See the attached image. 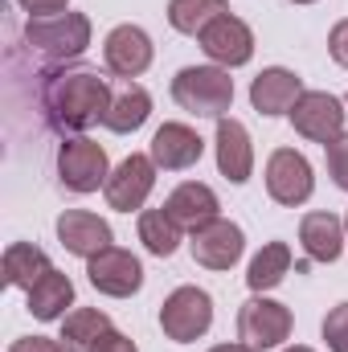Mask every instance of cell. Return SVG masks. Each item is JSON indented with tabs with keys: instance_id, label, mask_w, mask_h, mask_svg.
Listing matches in <instances>:
<instances>
[{
	"instance_id": "obj_25",
	"label": "cell",
	"mask_w": 348,
	"mask_h": 352,
	"mask_svg": "<svg viewBox=\"0 0 348 352\" xmlns=\"http://www.w3.org/2000/svg\"><path fill=\"white\" fill-rule=\"evenodd\" d=\"M230 4L226 0H173L168 4V25L176 33H188V37H201L217 16H226Z\"/></svg>"
},
{
	"instance_id": "obj_24",
	"label": "cell",
	"mask_w": 348,
	"mask_h": 352,
	"mask_svg": "<svg viewBox=\"0 0 348 352\" xmlns=\"http://www.w3.org/2000/svg\"><path fill=\"white\" fill-rule=\"evenodd\" d=\"M140 242L148 246V254L173 258L176 246H180V221L168 209H144L140 213Z\"/></svg>"
},
{
	"instance_id": "obj_6",
	"label": "cell",
	"mask_w": 348,
	"mask_h": 352,
	"mask_svg": "<svg viewBox=\"0 0 348 352\" xmlns=\"http://www.w3.org/2000/svg\"><path fill=\"white\" fill-rule=\"evenodd\" d=\"M266 192H270L274 205H287V209L303 205L316 192V176H312L307 156L295 152V148L270 152V160H266Z\"/></svg>"
},
{
	"instance_id": "obj_19",
	"label": "cell",
	"mask_w": 348,
	"mask_h": 352,
	"mask_svg": "<svg viewBox=\"0 0 348 352\" xmlns=\"http://www.w3.org/2000/svg\"><path fill=\"white\" fill-rule=\"evenodd\" d=\"M299 242L312 263H336L345 250V221L336 213H307L299 221Z\"/></svg>"
},
{
	"instance_id": "obj_30",
	"label": "cell",
	"mask_w": 348,
	"mask_h": 352,
	"mask_svg": "<svg viewBox=\"0 0 348 352\" xmlns=\"http://www.w3.org/2000/svg\"><path fill=\"white\" fill-rule=\"evenodd\" d=\"M8 352H66V344L50 340V336H21V340H12Z\"/></svg>"
},
{
	"instance_id": "obj_8",
	"label": "cell",
	"mask_w": 348,
	"mask_h": 352,
	"mask_svg": "<svg viewBox=\"0 0 348 352\" xmlns=\"http://www.w3.org/2000/svg\"><path fill=\"white\" fill-rule=\"evenodd\" d=\"M58 176L70 192H94L98 184H107L111 164H107V152L102 144H94L87 135H74L58 148Z\"/></svg>"
},
{
	"instance_id": "obj_26",
	"label": "cell",
	"mask_w": 348,
	"mask_h": 352,
	"mask_svg": "<svg viewBox=\"0 0 348 352\" xmlns=\"http://www.w3.org/2000/svg\"><path fill=\"white\" fill-rule=\"evenodd\" d=\"M102 332H111V316L98 311V307H78V311H70L62 320V344H66V352H90V344Z\"/></svg>"
},
{
	"instance_id": "obj_35",
	"label": "cell",
	"mask_w": 348,
	"mask_h": 352,
	"mask_svg": "<svg viewBox=\"0 0 348 352\" xmlns=\"http://www.w3.org/2000/svg\"><path fill=\"white\" fill-rule=\"evenodd\" d=\"M295 4H316V0H295Z\"/></svg>"
},
{
	"instance_id": "obj_32",
	"label": "cell",
	"mask_w": 348,
	"mask_h": 352,
	"mask_svg": "<svg viewBox=\"0 0 348 352\" xmlns=\"http://www.w3.org/2000/svg\"><path fill=\"white\" fill-rule=\"evenodd\" d=\"M29 16H54V12H66L70 0H17Z\"/></svg>"
},
{
	"instance_id": "obj_3",
	"label": "cell",
	"mask_w": 348,
	"mask_h": 352,
	"mask_svg": "<svg viewBox=\"0 0 348 352\" xmlns=\"http://www.w3.org/2000/svg\"><path fill=\"white\" fill-rule=\"evenodd\" d=\"M25 41L54 58V62H66V58H78L87 54L90 45V21L83 12H54V16H29L25 25Z\"/></svg>"
},
{
	"instance_id": "obj_31",
	"label": "cell",
	"mask_w": 348,
	"mask_h": 352,
	"mask_svg": "<svg viewBox=\"0 0 348 352\" xmlns=\"http://www.w3.org/2000/svg\"><path fill=\"white\" fill-rule=\"evenodd\" d=\"M328 50H332V58H336V62L348 70V16L336 25V29H332V33H328Z\"/></svg>"
},
{
	"instance_id": "obj_2",
	"label": "cell",
	"mask_w": 348,
	"mask_h": 352,
	"mask_svg": "<svg viewBox=\"0 0 348 352\" xmlns=\"http://www.w3.org/2000/svg\"><path fill=\"white\" fill-rule=\"evenodd\" d=\"M173 98L188 115L226 119V111L234 107V78L221 66H184L173 78Z\"/></svg>"
},
{
	"instance_id": "obj_12",
	"label": "cell",
	"mask_w": 348,
	"mask_h": 352,
	"mask_svg": "<svg viewBox=\"0 0 348 352\" xmlns=\"http://www.w3.org/2000/svg\"><path fill=\"white\" fill-rule=\"evenodd\" d=\"M102 66L119 78H140L152 66V37L140 25H115L102 41Z\"/></svg>"
},
{
	"instance_id": "obj_21",
	"label": "cell",
	"mask_w": 348,
	"mask_h": 352,
	"mask_svg": "<svg viewBox=\"0 0 348 352\" xmlns=\"http://www.w3.org/2000/svg\"><path fill=\"white\" fill-rule=\"evenodd\" d=\"M29 295V316H37V320H66V307L74 303V283H70V274H62V270H50V274H41L37 278V287L33 291H25Z\"/></svg>"
},
{
	"instance_id": "obj_29",
	"label": "cell",
	"mask_w": 348,
	"mask_h": 352,
	"mask_svg": "<svg viewBox=\"0 0 348 352\" xmlns=\"http://www.w3.org/2000/svg\"><path fill=\"white\" fill-rule=\"evenodd\" d=\"M90 352H140V349H135V340H131V336H123V332H115V328H111V332H102V336L90 344Z\"/></svg>"
},
{
	"instance_id": "obj_27",
	"label": "cell",
	"mask_w": 348,
	"mask_h": 352,
	"mask_svg": "<svg viewBox=\"0 0 348 352\" xmlns=\"http://www.w3.org/2000/svg\"><path fill=\"white\" fill-rule=\"evenodd\" d=\"M324 340H328L332 352H348V303L332 307L324 316Z\"/></svg>"
},
{
	"instance_id": "obj_13",
	"label": "cell",
	"mask_w": 348,
	"mask_h": 352,
	"mask_svg": "<svg viewBox=\"0 0 348 352\" xmlns=\"http://www.w3.org/2000/svg\"><path fill=\"white\" fill-rule=\"evenodd\" d=\"M188 246H193V258L201 266H209V270H230V266L242 258V250H246V234H242L238 221L217 217V221L193 230V242H188Z\"/></svg>"
},
{
	"instance_id": "obj_14",
	"label": "cell",
	"mask_w": 348,
	"mask_h": 352,
	"mask_svg": "<svg viewBox=\"0 0 348 352\" xmlns=\"http://www.w3.org/2000/svg\"><path fill=\"white\" fill-rule=\"evenodd\" d=\"M58 242H62L70 254H78V258H94V254L111 250L115 234H111V226H107L98 213L66 209V213L58 217Z\"/></svg>"
},
{
	"instance_id": "obj_23",
	"label": "cell",
	"mask_w": 348,
	"mask_h": 352,
	"mask_svg": "<svg viewBox=\"0 0 348 352\" xmlns=\"http://www.w3.org/2000/svg\"><path fill=\"white\" fill-rule=\"evenodd\" d=\"M291 270V246L287 242H266L259 254L250 258V270H246V283L250 291L262 295V291H274Z\"/></svg>"
},
{
	"instance_id": "obj_34",
	"label": "cell",
	"mask_w": 348,
	"mask_h": 352,
	"mask_svg": "<svg viewBox=\"0 0 348 352\" xmlns=\"http://www.w3.org/2000/svg\"><path fill=\"white\" fill-rule=\"evenodd\" d=\"M283 352H316V349H307V344H291V349H283Z\"/></svg>"
},
{
	"instance_id": "obj_9",
	"label": "cell",
	"mask_w": 348,
	"mask_h": 352,
	"mask_svg": "<svg viewBox=\"0 0 348 352\" xmlns=\"http://www.w3.org/2000/svg\"><path fill=\"white\" fill-rule=\"evenodd\" d=\"M152 184H156V160L131 152L127 160L115 164V173L107 176L102 192H107V205H111V209H119V213H135V209H144Z\"/></svg>"
},
{
	"instance_id": "obj_15",
	"label": "cell",
	"mask_w": 348,
	"mask_h": 352,
	"mask_svg": "<svg viewBox=\"0 0 348 352\" xmlns=\"http://www.w3.org/2000/svg\"><path fill=\"white\" fill-rule=\"evenodd\" d=\"M201 152H205V140H201L188 123H164V127H156V135H152V160H156V168H164V173H184V168H193V164L201 160Z\"/></svg>"
},
{
	"instance_id": "obj_33",
	"label": "cell",
	"mask_w": 348,
	"mask_h": 352,
	"mask_svg": "<svg viewBox=\"0 0 348 352\" xmlns=\"http://www.w3.org/2000/svg\"><path fill=\"white\" fill-rule=\"evenodd\" d=\"M209 352H254V349H246V344H217V349H209Z\"/></svg>"
},
{
	"instance_id": "obj_20",
	"label": "cell",
	"mask_w": 348,
	"mask_h": 352,
	"mask_svg": "<svg viewBox=\"0 0 348 352\" xmlns=\"http://www.w3.org/2000/svg\"><path fill=\"white\" fill-rule=\"evenodd\" d=\"M148 115H152V94L144 87H135V82H127V87L111 98L102 127L115 131V135H131V131H140L148 123Z\"/></svg>"
},
{
	"instance_id": "obj_5",
	"label": "cell",
	"mask_w": 348,
	"mask_h": 352,
	"mask_svg": "<svg viewBox=\"0 0 348 352\" xmlns=\"http://www.w3.org/2000/svg\"><path fill=\"white\" fill-rule=\"evenodd\" d=\"M291 336V307H283L279 299H266V295H254L242 303L238 311V340L254 352L279 349L283 340Z\"/></svg>"
},
{
	"instance_id": "obj_10",
	"label": "cell",
	"mask_w": 348,
	"mask_h": 352,
	"mask_svg": "<svg viewBox=\"0 0 348 352\" xmlns=\"http://www.w3.org/2000/svg\"><path fill=\"white\" fill-rule=\"evenodd\" d=\"M197 41H201V50H205V58H209L213 66H221V70L246 66V62L254 58V33H250V25H246L242 16H234V12L217 16Z\"/></svg>"
},
{
	"instance_id": "obj_11",
	"label": "cell",
	"mask_w": 348,
	"mask_h": 352,
	"mask_svg": "<svg viewBox=\"0 0 348 352\" xmlns=\"http://www.w3.org/2000/svg\"><path fill=\"white\" fill-rule=\"evenodd\" d=\"M87 274H90V287L98 295H111V299H131L144 287V266H140V258L131 250H119V246H111V250L87 258Z\"/></svg>"
},
{
	"instance_id": "obj_28",
	"label": "cell",
	"mask_w": 348,
	"mask_h": 352,
	"mask_svg": "<svg viewBox=\"0 0 348 352\" xmlns=\"http://www.w3.org/2000/svg\"><path fill=\"white\" fill-rule=\"evenodd\" d=\"M324 152H328V173H332V180H336V188L348 192V131L336 135L332 144H324Z\"/></svg>"
},
{
	"instance_id": "obj_4",
	"label": "cell",
	"mask_w": 348,
	"mask_h": 352,
	"mask_svg": "<svg viewBox=\"0 0 348 352\" xmlns=\"http://www.w3.org/2000/svg\"><path fill=\"white\" fill-rule=\"evenodd\" d=\"M213 324V299L201 287H176L160 307V328L176 344H193L209 332Z\"/></svg>"
},
{
	"instance_id": "obj_22",
	"label": "cell",
	"mask_w": 348,
	"mask_h": 352,
	"mask_svg": "<svg viewBox=\"0 0 348 352\" xmlns=\"http://www.w3.org/2000/svg\"><path fill=\"white\" fill-rule=\"evenodd\" d=\"M50 254L33 242H12L4 250V283L8 287H21V291H33L41 274H50Z\"/></svg>"
},
{
	"instance_id": "obj_18",
	"label": "cell",
	"mask_w": 348,
	"mask_h": 352,
	"mask_svg": "<svg viewBox=\"0 0 348 352\" xmlns=\"http://www.w3.org/2000/svg\"><path fill=\"white\" fill-rule=\"evenodd\" d=\"M164 209L173 213L176 221H180V230H201V226H209V221H217L221 213V205H217V192L209 188V184H201V180H184V184H176L173 197L164 201Z\"/></svg>"
},
{
	"instance_id": "obj_16",
	"label": "cell",
	"mask_w": 348,
	"mask_h": 352,
	"mask_svg": "<svg viewBox=\"0 0 348 352\" xmlns=\"http://www.w3.org/2000/svg\"><path fill=\"white\" fill-rule=\"evenodd\" d=\"M217 168L230 184H246L254 173V148H250V131L238 119H217Z\"/></svg>"
},
{
	"instance_id": "obj_1",
	"label": "cell",
	"mask_w": 348,
	"mask_h": 352,
	"mask_svg": "<svg viewBox=\"0 0 348 352\" xmlns=\"http://www.w3.org/2000/svg\"><path fill=\"white\" fill-rule=\"evenodd\" d=\"M111 87L102 74L94 70H66V74H50V82L41 90V107L50 127L58 131H87L94 123L107 119L111 107Z\"/></svg>"
},
{
	"instance_id": "obj_7",
	"label": "cell",
	"mask_w": 348,
	"mask_h": 352,
	"mask_svg": "<svg viewBox=\"0 0 348 352\" xmlns=\"http://www.w3.org/2000/svg\"><path fill=\"white\" fill-rule=\"evenodd\" d=\"M345 102L328 90H303L299 102L291 107V123L303 140L312 144H332L336 135H345Z\"/></svg>"
},
{
	"instance_id": "obj_36",
	"label": "cell",
	"mask_w": 348,
	"mask_h": 352,
	"mask_svg": "<svg viewBox=\"0 0 348 352\" xmlns=\"http://www.w3.org/2000/svg\"><path fill=\"white\" fill-rule=\"evenodd\" d=\"M345 230H348V217H345Z\"/></svg>"
},
{
	"instance_id": "obj_17",
	"label": "cell",
	"mask_w": 348,
	"mask_h": 352,
	"mask_svg": "<svg viewBox=\"0 0 348 352\" xmlns=\"http://www.w3.org/2000/svg\"><path fill=\"white\" fill-rule=\"evenodd\" d=\"M303 82L295 70H283V66H270L262 70L259 78L250 82V102L259 115H291V107L299 102Z\"/></svg>"
}]
</instances>
